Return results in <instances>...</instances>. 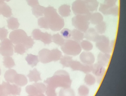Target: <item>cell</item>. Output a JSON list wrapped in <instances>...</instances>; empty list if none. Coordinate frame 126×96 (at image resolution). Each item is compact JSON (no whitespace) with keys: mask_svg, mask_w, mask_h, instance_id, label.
Segmentation results:
<instances>
[{"mask_svg":"<svg viewBox=\"0 0 126 96\" xmlns=\"http://www.w3.org/2000/svg\"><path fill=\"white\" fill-rule=\"evenodd\" d=\"M0 53L2 56H10L14 54L13 47L15 46L10 40L5 38L0 43Z\"/></svg>","mask_w":126,"mask_h":96,"instance_id":"1","label":"cell"},{"mask_svg":"<svg viewBox=\"0 0 126 96\" xmlns=\"http://www.w3.org/2000/svg\"><path fill=\"white\" fill-rule=\"evenodd\" d=\"M27 36L26 32L23 30L16 29L11 32L9 35V38L15 44L22 43Z\"/></svg>","mask_w":126,"mask_h":96,"instance_id":"2","label":"cell"},{"mask_svg":"<svg viewBox=\"0 0 126 96\" xmlns=\"http://www.w3.org/2000/svg\"><path fill=\"white\" fill-rule=\"evenodd\" d=\"M51 51L48 49H43L39 52L40 60L42 63H47L51 60Z\"/></svg>","mask_w":126,"mask_h":96,"instance_id":"3","label":"cell"},{"mask_svg":"<svg viewBox=\"0 0 126 96\" xmlns=\"http://www.w3.org/2000/svg\"><path fill=\"white\" fill-rule=\"evenodd\" d=\"M14 83L18 86H24L27 84L28 80L24 75L17 74L14 78Z\"/></svg>","mask_w":126,"mask_h":96,"instance_id":"4","label":"cell"},{"mask_svg":"<svg viewBox=\"0 0 126 96\" xmlns=\"http://www.w3.org/2000/svg\"><path fill=\"white\" fill-rule=\"evenodd\" d=\"M27 77L29 79L30 82H37L39 80H41V74L36 68H34L32 70H30L29 74Z\"/></svg>","mask_w":126,"mask_h":96,"instance_id":"5","label":"cell"},{"mask_svg":"<svg viewBox=\"0 0 126 96\" xmlns=\"http://www.w3.org/2000/svg\"><path fill=\"white\" fill-rule=\"evenodd\" d=\"M0 12L3 17L7 18H10L12 15V10L5 2L0 7Z\"/></svg>","mask_w":126,"mask_h":96,"instance_id":"6","label":"cell"},{"mask_svg":"<svg viewBox=\"0 0 126 96\" xmlns=\"http://www.w3.org/2000/svg\"><path fill=\"white\" fill-rule=\"evenodd\" d=\"M10 86L11 84L9 82H3L1 85H0V95L8 96L10 95Z\"/></svg>","mask_w":126,"mask_h":96,"instance_id":"7","label":"cell"},{"mask_svg":"<svg viewBox=\"0 0 126 96\" xmlns=\"http://www.w3.org/2000/svg\"><path fill=\"white\" fill-rule=\"evenodd\" d=\"M8 23V27L9 29H17L19 28L20 24L17 18L14 17H10V18L7 20Z\"/></svg>","mask_w":126,"mask_h":96,"instance_id":"8","label":"cell"},{"mask_svg":"<svg viewBox=\"0 0 126 96\" xmlns=\"http://www.w3.org/2000/svg\"><path fill=\"white\" fill-rule=\"evenodd\" d=\"M17 73L15 70L10 69L6 71L4 74V78L8 82L13 83L14 78Z\"/></svg>","mask_w":126,"mask_h":96,"instance_id":"9","label":"cell"},{"mask_svg":"<svg viewBox=\"0 0 126 96\" xmlns=\"http://www.w3.org/2000/svg\"><path fill=\"white\" fill-rule=\"evenodd\" d=\"M37 56L34 55L32 54H28L25 58V60L29 65L31 66L32 68L34 67L37 65L38 63L39 62Z\"/></svg>","mask_w":126,"mask_h":96,"instance_id":"10","label":"cell"},{"mask_svg":"<svg viewBox=\"0 0 126 96\" xmlns=\"http://www.w3.org/2000/svg\"><path fill=\"white\" fill-rule=\"evenodd\" d=\"M45 8L44 7H42L39 5H37L35 7L32 8V14L37 18L43 16Z\"/></svg>","mask_w":126,"mask_h":96,"instance_id":"11","label":"cell"},{"mask_svg":"<svg viewBox=\"0 0 126 96\" xmlns=\"http://www.w3.org/2000/svg\"><path fill=\"white\" fill-rule=\"evenodd\" d=\"M3 63L4 66L7 68L11 69L15 65L13 59L10 56H4L3 58Z\"/></svg>","mask_w":126,"mask_h":96,"instance_id":"12","label":"cell"},{"mask_svg":"<svg viewBox=\"0 0 126 96\" xmlns=\"http://www.w3.org/2000/svg\"><path fill=\"white\" fill-rule=\"evenodd\" d=\"M25 89L26 92L30 95L37 96L41 94L36 87L33 85H28Z\"/></svg>","mask_w":126,"mask_h":96,"instance_id":"13","label":"cell"},{"mask_svg":"<svg viewBox=\"0 0 126 96\" xmlns=\"http://www.w3.org/2000/svg\"><path fill=\"white\" fill-rule=\"evenodd\" d=\"M21 91V87L19 86L16 85L15 84H11L10 88V95H12L13 96H16L17 95H20Z\"/></svg>","mask_w":126,"mask_h":96,"instance_id":"14","label":"cell"},{"mask_svg":"<svg viewBox=\"0 0 126 96\" xmlns=\"http://www.w3.org/2000/svg\"><path fill=\"white\" fill-rule=\"evenodd\" d=\"M35 43L34 42L33 39L32 38L31 36H27V38L25 39L23 43V45L25 47L26 50H28L30 48H32Z\"/></svg>","mask_w":126,"mask_h":96,"instance_id":"15","label":"cell"},{"mask_svg":"<svg viewBox=\"0 0 126 96\" xmlns=\"http://www.w3.org/2000/svg\"><path fill=\"white\" fill-rule=\"evenodd\" d=\"M14 47L15 53L19 54L20 55H23L27 50L23 44L20 43L16 44Z\"/></svg>","mask_w":126,"mask_h":96,"instance_id":"16","label":"cell"},{"mask_svg":"<svg viewBox=\"0 0 126 96\" xmlns=\"http://www.w3.org/2000/svg\"><path fill=\"white\" fill-rule=\"evenodd\" d=\"M38 24L41 28L47 29L49 28L48 22L45 17L39 18L38 20Z\"/></svg>","mask_w":126,"mask_h":96,"instance_id":"17","label":"cell"},{"mask_svg":"<svg viewBox=\"0 0 126 96\" xmlns=\"http://www.w3.org/2000/svg\"><path fill=\"white\" fill-rule=\"evenodd\" d=\"M51 35L49 34L47 32L42 33L40 40L43 42L45 44H49L51 42Z\"/></svg>","mask_w":126,"mask_h":96,"instance_id":"18","label":"cell"},{"mask_svg":"<svg viewBox=\"0 0 126 96\" xmlns=\"http://www.w3.org/2000/svg\"><path fill=\"white\" fill-rule=\"evenodd\" d=\"M42 32L39 29H35L32 32V36L34 39L36 40H40Z\"/></svg>","mask_w":126,"mask_h":96,"instance_id":"19","label":"cell"},{"mask_svg":"<svg viewBox=\"0 0 126 96\" xmlns=\"http://www.w3.org/2000/svg\"><path fill=\"white\" fill-rule=\"evenodd\" d=\"M8 32V30L5 28V27L2 28L0 27V40L2 41L7 37Z\"/></svg>","mask_w":126,"mask_h":96,"instance_id":"20","label":"cell"},{"mask_svg":"<svg viewBox=\"0 0 126 96\" xmlns=\"http://www.w3.org/2000/svg\"><path fill=\"white\" fill-rule=\"evenodd\" d=\"M32 85L35 86L39 90L41 94L44 93L46 90V86L43 83H35L33 84Z\"/></svg>","mask_w":126,"mask_h":96,"instance_id":"21","label":"cell"},{"mask_svg":"<svg viewBox=\"0 0 126 96\" xmlns=\"http://www.w3.org/2000/svg\"><path fill=\"white\" fill-rule=\"evenodd\" d=\"M27 2L28 5L32 8L39 5L38 0H27Z\"/></svg>","mask_w":126,"mask_h":96,"instance_id":"22","label":"cell"},{"mask_svg":"<svg viewBox=\"0 0 126 96\" xmlns=\"http://www.w3.org/2000/svg\"><path fill=\"white\" fill-rule=\"evenodd\" d=\"M62 34L63 37L65 38H68L70 37L71 33L70 31L67 29L63 30L62 32Z\"/></svg>","mask_w":126,"mask_h":96,"instance_id":"23","label":"cell"},{"mask_svg":"<svg viewBox=\"0 0 126 96\" xmlns=\"http://www.w3.org/2000/svg\"><path fill=\"white\" fill-rule=\"evenodd\" d=\"M4 1H6L7 2H8L9 1H10L11 0H3Z\"/></svg>","mask_w":126,"mask_h":96,"instance_id":"24","label":"cell"},{"mask_svg":"<svg viewBox=\"0 0 126 96\" xmlns=\"http://www.w3.org/2000/svg\"><path fill=\"white\" fill-rule=\"evenodd\" d=\"M1 14H0V15Z\"/></svg>","mask_w":126,"mask_h":96,"instance_id":"25","label":"cell"},{"mask_svg":"<svg viewBox=\"0 0 126 96\" xmlns=\"http://www.w3.org/2000/svg\"></svg>","mask_w":126,"mask_h":96,"instance_id":"26","label":"cell"}]
</instances>
